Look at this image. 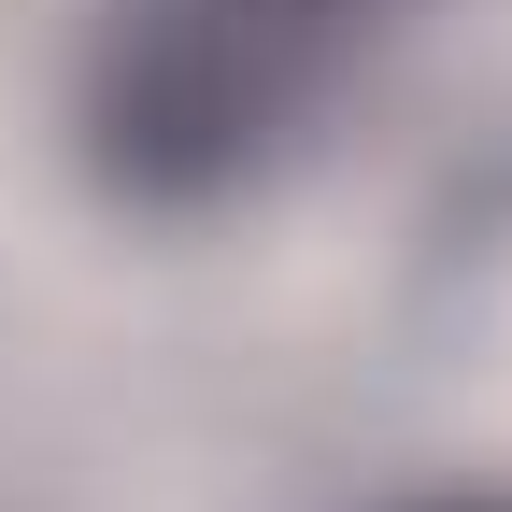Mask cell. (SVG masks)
<instances>
[{"label": "cell", "instance_id": "1", "mask_svg": "<svg viewBox=\"0 0 512 512\" xmlns=\"http://www.w3.org/2000/svg\"><path fill=\"white\" fill-rule=\"evenodd\" d=\"M399 15L413 0H100L86 171L143 214H214L328 128V100L399 43Z\"/></svg>", "mask_w": 512, "mask_h": 512}]
</instances>
